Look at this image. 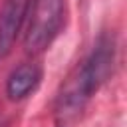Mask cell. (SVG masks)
I'll return each instance as SVG.
<instances>
[{"mask_svg": "<svg viewBox=\"0 0 127 127\" xmlns=\"http://www.w3.org/2000/svg\"><path fill=\"white\" fill-rule=\"evenodd\" d=\"M97 91V85L93 83L85 62L77 64L71 73L64 79L58 97H56V105H54V121L56 127H71L81 111L85 109L89 97Z\"/></svg>", "mask_w": 127, "mask_h": 127, "instance_id": "6da1fadb", "label": "cell"}, {"mask_svg": "<svg viewBox=\"0 0 127 127\" xmlns=\"http://www.w3.org/2000/svg\"><path fill=\"white\" fill-rule=\"evenodd\" d=\"M32 0H4L0 8V58L8 56L26 18Z\"/></svg>", "mask_w": 127, "mask_h": 127, "instance_id": "3957f363", "label": "cell"}, {"mask_svg": "<svg viewBox=\"0 0 127 127\" xmlns=\"http://www.w3.org/2000/svg\"><path fill=\"white\" fill-rule=\"evenodd\" d=\"M83 62H85V67H87L93 83L99 89L101 83L111 75V69H113V62H115V42H113V38L103 34L95 42L91 54Z\"/></svg>", "mask_w": 127, "mask_h": 127, "instance_id": "277c9868", "label": "cell"}, {"mask_svg": "<svg viewBox=\"0 0 127 127\" xmlns=\"http://www.w3.org/2000/svg\"><path fill=\"white\" fill-rule=\"evenodd\" d=\"M28 18L24 48L28 54H42L64 26L65 0H32Z\"/></svg>", "mask_w": 127, "mask_h": 127, "instance_id": "7a4b0ae2", "label": "cell"}, {"mask_svg": "<svg viewBox=\"0 0 127 127\" xmlns=\"http://www.w3.org/2000/svg\"><path fill=\"white\" fill-rule=\"evenodd\" d=\"M42 79V69L38 64H22L18 65L8 81H6V93L10 99H24L28 93H32Z\"/></svg>", "mask_w": 127, "mask_h": 127, "instance_id": "5b68a950", "label": "cell"}]
</instances>
